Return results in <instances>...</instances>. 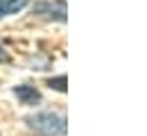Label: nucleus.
Segmentation results:
<instances>
[{"instance_id":"20e7f679","label":"nucleus","mask_w":147,"mask_h":136,"mask_svg":"<svg viewBox=\"0 0 147 136\" xmlns=\"http://www.w3.org/2000/svg\"><path fill=\"white\" fill-rule=\"evenodd\" d=\"M27 5H30V0H0V20L23 12Z\"/></svg>"},{"instance_id":"f257e3e1","label":"nucleus","mask_w":147,"mask_h":136,"mask_svg":"<svg viewBox=\"0 0 147 136\" xmlns=\"http://www.w3.org/2000/svg\"><path fill=\"white\" fill-rule=\"evenodd\" d=\"M25 125L32 134L36 136H63L68 125H66V116L63 114H55V111H38L25 118Z\"/></svg>"},{"instance_id":"f03ea898","label":"nucleus","mask_w":147,"mask_h":136,"mask_svg":"<svg viewBox=\"0 0 147 136\" xmlns=\"http://www.w3.org/2000/svg\"><path fill=\"white\" fill-rule=\"evenodd\" d=\"M34 14L41 16V18L63 23L66 14H68V7H66V0H45V2H36L34 5Z\"/></svg>"},{"instance_id":"423d86ee","label":"nucleus","mask_w":147,"mask_h":136,"mask_svg":"<svg viewBox=\"0 0 147 136\" xmlns=\"http://www.w3.org/2000/svg\"><path fill=\"white\" fill-rule=\"evenodd\" d=\"M5 61H9V55H7V50L0 45V64H5Z\"/></svg>"},{"instance_id":"7ed1b4c3","label":"nucleus","mask_w":147,"mask_h":136,"mask_svg":"<svg viewBox=\"0 0 147 136\" xmlns=\"http://www.w3.org/2000/svg\"><path fill=\"white\" fill-rule=\"evenodd\" d=\"M14 95L18 97L20 104H38L41 102V91L34 89V86H30V84H18V86H14Z\"/></svg>"},{"instance_id":"39448f33","label":"nucleus","mask_w":147,"mask_h":136,"mask_svg":"<svg viewBox=\"0 0 147 136\" xmlns=\"http://www.w3.org/2000/svg\"><path fill=\"white\" fill-rule=\"evenodd\" d=\"M48 86L55 89L59 93H66V75H59V77H50L48 79Z\"/></svg>"}]
</instances>
